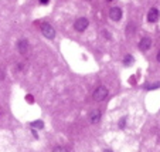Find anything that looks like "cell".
<instances>
[{
  "mask_svg": "<svg viewBox=\"0 0 160 152\" xmlns=\"http://www.w3.org/2000/svg\"><path fill=\"white\" fill-rule=\"evenodd\" d=\"M157 61H159V63H160V51L157 53Z\"/></svg>",
  "mask_w": 160,
  "mask_h": 152,
  "instance_id": "ac0fdd59",
  "label": "cell"
},
{
  "mask_svg": "<svg viewBox=\"0 0 160 152\" xmlns=\"http://www.w3.org/2000/svg\"><path fill=\"white\" fill-rule=\"evenodd\" d=\"M157 18H159V10H157L156 7H153V9H150L148 13V20H149V23H156Z\"/></svg>",
  "mask_w": 160,
  "mask_h": 152,
  "instance_id": "5b68a950",
  "label": "cell"
},
{
  "mask_svg": "<svg viewBox=\"0 0 160 152\" xmlns=\"http://www.w3.org/2000/svg\"><path fill=\"white\" fill-rule=\"evenodd\" d=\"M40 3H41V4H47V3H48V0H40Z\"/></svg>",
  "mask_w": 160,
  "mask_h": 152,
  "instance_id": "2e32d148",
  "label": "cell"
},
{
  "mask_svg": "<svg viewBox=\"0 0 160 152\" xmlns=\"http://www.w3.org/2000/svg\"><path fill=\"white\" fill-rule=\"evenodd\" d=\"M109 17L113 21H119L122 18V10L119 9V7H112V9L109 10Z\"/></svg>",
  "mask_w": 160,
  "mask_h": 152,
  "instance_id": "277c9868",
  "label": "cell"
},
{
  "mask_svg": "<svg viewBox=\"0 0 160 152\" xmlns=\"http://www.w3.org/2000/svg\"><path fill=\"white\" fill-rule=\"evenodd\" d=\"M123 63L126 64V66H128V64H130V63H133V57H132V55H126V57H125V60H123Z\"/></svg>",
  "mask_w": 160,
  "mask_h": 152,
  "instance_id": "30bf717a",
  "label": "cell"
},
{
  "mask_svg": "<svg viewBox=\"0 0 160 152\" xmlns=\"http://www.w3.org/2000/svg\"><path fill=\"white\" fill-rule=\"evenodd\" d=\"M152 46V40L149 39V37H143L142 40L139 41V49L143 50V51H146V50H149Z\"/></svg>",
  "mask_w": 160,
  "mask_h": 152,
  "instance_id": "8992f818",
  "label": "cell"
},
{
  "mask_svg": "<svg viewBox=\"0 0 160 152\" xmlns=\"http://www.w3.org/2000/svg\"><path fill=\"white\" fill-rule=\"evenodd\" d=\"M41 33L44 34V37H47V39H54L55 37V30L54 27H52L51 24H48V23H42L41 24Z\"/></svg>",
  "mask_w": 160,
  "mask_h": 152,
  "instance_id": "7a4b0ae2",
  "label": "cell"
},
{
  "mask_svg": "<svg viewBox=\"0 0 160 152\" xmlns=\"http://www.w3.org/2000/svg\"><path fill=\"white\" fill-rule=\"evenodd\" d=\"M17 49H18V51H20L21 54H26L27 50H28V41L26 39H21L20 41L17 43Z\"/></svg>",
  "mask_w": 160,
  "mask_h": 152,
  "instance_id": "52a82bcc",
  "label": "cell"
},
{
  "mask_svg": "<svg viewBox=\"0 0 160 152\" xmlns=\"http://www.w3.org/2000/svg\"><path fill=\"white\" fill-rule=\"evenodd\" d=\"M52 152H68L64 146H55L54 149H52Z\"/></svg>",
  "mask_w": 160,
  "mask_h": 152,
  "instance_id": "8fae6325",
  "label": "cell"
},
{
  "mask_svg": "<svg viewBox=\"0 0 160 152\" xmlns=\"http://www.w3.org/2000/svg\"><path fill=\"white\" fill-rule=\"evenodd\" d=\"M0 114H2V113H0Z\"/></svg>",
  "mask_w": 160,
  "mask_h": 152,
  "instance_id": "44dd1931",
  "label": "cell"
},
{
  "mask_svg": "<svg viewBox=\"0 0 160 152\" xmlns=\"http://www.w3.org/2000/svg\"><path fill=\"white\" fill-rule=\"evenodd\" d=\"M108 2H111V0H108Z\"/></svg>",
  "mask_w": 160,
  "mask_h": 152,
  "instance_id": "ffe728a7",
  "label": "cell"
},
{
  "mask_svg": "<svg viewBox=\"0 0 160 152\" xmlns=\"http://www.w3.org/2000/svg\"><path fill=\"white\" fill-rule=\"evenodd\" d=\"M101 119V111L99 110H95L91 113V117H89V121L91 124H98Z\"/></svg>",
  "mask_w": 160,
  "mask_h": 152,
  "instance_id": "ba28073f",
  "label": "cell"
},
{
  "mask_svg": "<svg viewBox=\"0 0 160 152\" xmlns=\"http://www.w3.org/2000/svg\"><path fill=\"white\" fill-rule=\"evenodd\" d=\"M31 127L33 128H40V129H41V128L44 127V122L42 121H34V122H31Z\"/></svg>",
  "mask_w": 160,
  "mask_h": 152,
  "instance_id": "9c48e42d",
  "label": "cell"
},
{
  "mask_svg": "<svg viewBox=\"0 0 160 152\" xmlns=\"http://www.w3.org/2000/svg\"><path fill=\"white\" fill-rule=\"evenodd\" d=\"M26 100L30 101V102H33V97H31V95H27V97H26Z\"/></svg>",
  "mask_w": 160,
  "mask_h": 152,
  "instance_id": "5bb4252c",
  "label": "cell"
},
{
  "mask_svg": "<svg viewBox=\"0 0 160 152\" xmlns=\"http://www.w3.org/2000/svg\"><path fill=\"white\" fill-rule=\"evenodd\" d=\"M103 152H112V151H111V149H105V151H103Z\"/></svg>",
  "mask_w": 160,
  "mask_h": 152,
  "instance_id": "d6986e66",
  "label": "cell"
},
{
  "mask_svg": "<svg viewBox=\"0 0 160 152\" xmlns=\"http://www.w3.org/2000/svg\"><path fill=\"white\" fill-rule=\"evenodd\" d=\"M88 24H89V21H88L87 18H85V17H79L78 20L74 23V29H75L77 31H79V33H82V31L87 30Z\"/></svg>",
  "mask_w": 160,
  "mask_h": 152,
  "instance_id": "3957f363",
  "label": "cell"
},
{
  "mask_svg": "<svg viewBox=\"0 0 160 152\" xmlns=\"http://www.w3.org/2000/svg\"><path fill=\"white\" fill-rule=\"evenodd\" d=\"M106 97H108V88L103 87V85H99V87L94 91V100L95 101H103Z\"/></svg>",
  "mask_w": 160,
  "mask_h": 152,
  "instance_id": "6da1fadb",
  "label": "cell"
},
{
  "mask_svg": "<svg viewBox=\"0 0 160 152\" xmlns=\"http://www.w3.org/2000/svg\"><path fill=\"white\" fill-rule=\"evenodd\" d=\"M21 67H23V66H21V64H18V66H16V70H17V71H21Z\"/></svg>",
  "mask_w": 160,
  "mask_h": 152,
  "instance_id": "9a60e30c",
  "label": "cell"
},
{
  "mask_svg": "<svg viewBox=\"0 0 160 152\" xmlns=\"http://www.w3.org/2000/svg\"><path fill=\"white\" fill-rule=\"evenodd\" d=\"M160 87V84L157 82V84H152V85H146V88L148 90H153V88H159Z\"/></svg>",
  "mask_w": 160,
  "mask_h": 152,
  "instance_id": "7c38bea8",
  "label": "cell"
},
{
  "mask_svg": "<svg viewBox=\"0 0 160 152\" xmlns=\"http://www.w3.org/2000/svg\"><path fill=\"white\" fill-rule=\"evenodd\" d=\"M103 34H105V37H106V39H111V34H109L108 31H105V33H103Z\"/></svg>",
  "mask_w": 160,
  "mask_h": 152,
  "instance_id": "e0dca14e",
  "label": "cell"
},
{
  "mask_svg": "<svg viewBox=\"0 0 160 152\" xmlns=\"http://www.w3.org/2000/svg\"><path fill=\"white\" fill-rule=\"evenodd\" d=\"M125 121H126V118H122L121 119V122H119V127H121V128L125 127Z\"/></svg>",
  "mask_w": 160,
  "mask_h": 152,
  "instance_id": "4fadbf2b",
  "label": "cell"
}]
</instances>
